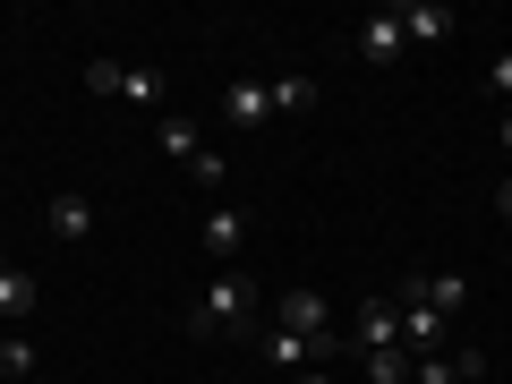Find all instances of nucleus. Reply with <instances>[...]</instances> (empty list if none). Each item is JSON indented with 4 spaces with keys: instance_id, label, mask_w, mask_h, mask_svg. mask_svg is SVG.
I'll return each instance as SVG.
<instances>
[{
    "instance_id": "obj_11",
    "label": "nucleus",
    "mask_w": 512,
    "mask_h": 384,
    "mask_svg": "<svg viewBox=\"0 0 512 384\" xmlns=\"http://www.w3.org/2000/svg\"><path fill=\"white\" fill-rule=\"evenodd\" d=\"M197 239H205V256H214V265H231L239 239H248V214H239V205H214V214L197 222Z\"/></svg>"
},
{
    "instance_id": "obj_1",
    "label": "nucleus",
    "mask_w": 512,
    "mask_h": 384,
    "mask_svg": "<svg viewBox=\"0 0 512 384\" xmlns=\"http://www.w3.org/2000/svg\"><path fill=\"white\" fill-rule=\"evenodd\" d=\"M188 333H197V342H222V333L256 342V282L239 274V265H222V274L205 282V299H188Z\"/></svg>"
},
{
    "instance_id": "obj_16",
    "label": "nucleus",
    "mask_w": 512,
    "mask_h": 384,
    "mask_svg": "<svg viewBox=\"0 0 512 384\" xmlns=\"http://www.w3.org/2000/svg\"><path fill=\"white\" fill-rule=\"evenodd\" d=\"M26 376H35V342L9 333V342H0V384H26Z\"/></svg>"
},
{
    "instance_id": "obj_3",
    "label": "nucleus",
    "mask_w": 512,
    "mask_h": 384,
    "mask_svg": "<svg viewBox=\"0 0 512 384\" xmlns=\"http://www.w3.org/2000/svg\"><path fill=\"white\" fill-rule=\"evenodd\" d=\"M350 43H359V60H367V69H393V60L410 52V35H402V18H393V9L359 18V35H350Z\"/></svg>"
},
{
    "instance_id": "obj_20",
    "label": "nucleus",
    "mask_w": 512,
    "mask_h": 384,
    "mask_svg": "<svg viewBox=\"0 0 512 384\" xmlns=\"http://www.w3.org/2000/svg\"><path fill=\"white\" fill-rule=\"evenodd\" d=\"M495 205H504V222H512V171H504V180H495Z\"/></svg>"
},
{
    "instance_id": "obj_4",
    "label": "nucleus",
    "mask_w": 512,
    "mask_h": 384,
    "mask_svg": "<svg viewBox=\"0 0 512 384\" xmlns=\"http://www.w3.org/2000/svg\"><path fill=\"white\" fill-rule=\"evenodd\" d=\"M274 325L282 333H308V342H333V316H325V299H316V291H282L274 299Z\"/></svg>"
},
{
    "instance_id": "obj_9",
    "label": "nucleus",
    "mask_w": 512,
    "mask_h": 384,
    "mask_svg": "<svg viewBox=\"0 0 512 384\" xmlns=\"http://www.w3.org/2000/svg\"><path fill=\"white\" fill-rule=\"evenodd\" d=\"M393 18H402V35H410V43H453V26H461L444 0H402Z\"/></svg>"
},
{
    "instance_id": "obj_22",
    "label": "nucleus",
    "mask_w": 512,
    "mask_h": 384,
    "mask_svg": "<svg viewBox=\"0 0 512 384\" xmlns=\"http://www.w3.org/2000/svg\"><path fill=\"white\" fill-rule=\"evenodd\" d=\"M504 154H512V111H504Z\"/></svg>"
},
{
    "instance_id": "obj_2",
    "label": "nucleus",
    "mask_w": 512,
    "mask_h": 384,
    "mask_svg": "<svg viewBox=\"0 0 512 384\" xmlns=\"http://www.w3.org/2000/svg\"><path fill=\"white\" fill-rule=\"evenodd\" d=\"M86 86L94 94H120V103H137V111H163L171 103V77L163 69H120V60H94Z\"/></svg>"
},
{
    "instance_id": "obj_18",
    "label": "nucleus",
    "mask_w": 512,
    "mask_h": 384,
    "mask_svg": "<svg viewBox=\"0 0 512 384\" xmlns=\"http://www.w3.org/2000/svg\"><path fill=\"white\" fill-rule=\"evenodd\" d=\"M188 180H197V188H214V197H222V180H231V154H222V146H205L197 163H188Z\"/></svg>"
},
{
    "instance_id": "obj_23",
    "label": "nucleus",
    "mask_w": 512,
    "mask_h": 384,
    "mask_svg": "<svg viewBox=\"0 0 512 384\" xmlns=\"http://www.w3.org/2000/svg\"><path fill=\"white\" fill-rule=\"evenodd\" d=\"M453 384H487V376H453Z\"/></svg>"
},
{
    "instance_id": "obj_6",
    "label": "nucleus",
    "mask_w": 512,
    "mask_h": 384,
    "mask_svg": "<svg viewBox=\"0 0 512 384\" xmlns=\"http://www.w3.org/2000/svg\"><path fill=\"white\" fill-rule=\"evenodd\" d=\"M393 308H402V350L410 359H444V316L419 308V299H393Z\"/></svg>"
},
{
    "instance_id": "obj_12",
    "label": "nucleus",
    "mask_w": 512,
    "mask_h": 384,
    "mask_svg": "<svg viewBox=\"0 0 512 384\" xmlns=\"http://www.w3.org/2000/svg\"><path fill=\"white\" fill-rule=\"evenodd\" d=\"M43 308V291H35V274H26V265H0V316H9V325H26V316Z\"/></svg>"
},
{
    "instance_id": "obj_19",
    "label": "nucleus",
    "mask_w": 512,
    "mask_h": 384,
    "mask_svg": "<svg viewBox=\"0 0 512 384\" xmlns=\"http://www.w3.org/2000/svg\"><path fill=\"white\" fill-rule=\"evenodd\" d=\"M487 86H495V94H512V52H495V60H487Z\"/></svg>"
},
{
    "instance_id": "obj_7",
    "label": "nucleus",
    "mask_w": 512,
    "mask_h": 384,
    "mask_svg": "<svg viewBox=\"0 0 512 384\" xmlns=\"http://www.w3.org/2000/svg\"><path fill=\"white\" fill-rule=\"evenodd\" d=\"M333 350H342V342H308V333H265V359H274V367H299V376H308V367H333Z\"/></svg>"
},
{
    "instance_id": "obj_10",
    "label": "nucleus",
    "mask_w": 512,
    "mask_h": 384,
    "mask_svg": "<svg viewBox=\"0 0 512 384\" xmlns=\"http://www.w3.org/2000/svg\"><path fill=\"white\" fill-rule=\"evenodd\" d=\"M222 120H231V128H265V120H274V86H256V77L222 86Z\"/></svg>"
},
{
    "instance_id": "obj_17",
    "label": "nucleus",
    "mask_w": 512,
    "mask_h": 384,
    "mask_svg": "<svg viewBox=\"0 0 512 384\" xmlns=\"http://www.w3.org/2000/svg\"><path fill=\"white\" fill-rule=\"evenodd\" d=\"M359 367H367V384H410L419 359H410V350H376V359H359Z\"/></svg>"
},
{
    "instance_id": "obj_14",
    "label": "nucleus",
    "mask_w": 512,
    "mask_h": 384,
    "mask_svg": "<svg viewBox=\"0 0 512 384\" xmlns=\"http://www.w3.org/2000/svg\"><path fill=\"white\" fill-rule=\"evenodd\" d=\"M325 103V86H316L308 69H291V77H274V111H316Z\"/></svg>"
},
{
    "instance_id": "obj_5",
    "label": "nucleus",
    "mask_w": 512,
    "mask_h": 384,
    "mask_svg": "<svg viewBox=\"0 0 512 384\" xmlns=\"http://www.w3.org/2000/svg\"><path fill=\"white\" fill-rule=\"evenodd\" d=\"M376 350H402V308L393 299H359V359Z\"/></svg>"
},
{
    "instance_id": "obj_21",
    "label": "nucleus",
    "mask_w": 512,
    "mask_h": 384,
    "mask_svg": "<svg viewBox=\"0 0 512 384\" xmlns=\"http://www.w3.org/2000/svg\"><path fill=\"white\" fill-rule=\"evenodd\" d=\"M291 384H333V367H325V376H316V367H308V376H291Z\"/></svg>"
},
{
    "instance_id": "obj_15",
    "label": "nucleus",
    "mask_w": 512,
    "mask_h": 384,
    "mask_svg": "<svg viewBox=\"0 0 512 384\" xmlns=\"http://www.w3.org/2000/svg\"><path fill=\"white\" fill-rule=\"evenodd\" d=\"M154 137H163V154H180V163H197V154H205V137L180 120V111H163V120H154Z\"/></svg>"
},
{
    "instance_id": "obj_8",
    "label": "nucleus",
    "mask_w": 512,
    "mask_h": 384,
    "mask_svg": "<svg viewBox=\"0 0 512 384\" xmlns=\"http://www.w3.org/2000/svg\"><path fill=\"white\" fill-rule=\"evenodd\" d=\"M393 299H419V308H436V316H461V299H470V282L461 274H410Z\"/></svg>"
},
{
    "instance_id": "obj_13",
    "label": "nucleus",
    "mask_w": 512,
    "mask_h": 384,
    "mask_svg": "<svg viewBox=\"0 0 512 384\" xmlns=\"http://www.w3.org/2000/svg\"><path fill=\"white\" fill-rule=\"evenodd\" d=\"M86 231H94V197L60 188V197H52V239H86Z\"/></svg>"
}]
</instances>
